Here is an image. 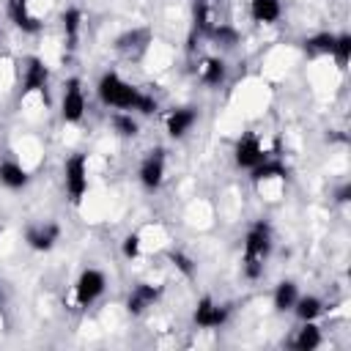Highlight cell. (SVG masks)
<instances>
[{"label":"cell","mask_w":351,"mask_h":351,"mask_svg":"<svg viewBox=\"0 0 351 351\" xmlns=\"http://www.w3.org/2000/svg\"><path fill=\"white\" fill-rule=\"evenodd\" d=\"M60 25H63V41H66V47L74 49L77 41H80V30H82V11L77 5H69L60 14Z\"/></svg>","instance_id":"20"},{"label":"cell","mask_w":351,"mask_h":351,"mask_svg":"<svg viewBox=\"0 0 351 351\" xmlns=\"http://www.w3.org/2000/svg\"><path fill=\"white\" fill-rule=\"evenodd\" d=\"M296 299H299V285L293 280H280L271 291V304L277 313H291Z\"/></svg>","instance_id":"21"},{"label":"cell","mask_w":351,"mask_h":351,"mask_svg":"<svg viewBox=\"0 0 351 351\" xmlns=\"http://www.w3.org/2000/svg\"><path fill=\"white\" fill-rule=\"evenodd\" d=\"M96 96L110 110H129V112H134L143 90L137 85H132L129 80H123L118 71H104L99 77V82H96Z\"/></svg>","instance_id":"1"},{"label":"cell","mask_w":351,"mask_h":351,"mask_svg":"<svg viewBox=\"0 0 351 351\" xmlns=\"http://www.w3.org/2000/svg\"><path fill=\"white\" fill-rule=\"evenodd\" d=\"M335 200H337V203H348V200H351V184H348V181L335 189Z\"/></svg>","instance_id":"31"},{"label":"cell","mask_w":351,"mask_h":351,"mask_svg":"<svg viewBox=\"0 0 351 351\" xmlns=\"http://www.w3.org/2000/svg\"><path fill=\"white\" fill-rule=\"evenodd\" d=\"M197 118H200V110H197V107H192V104L176 107V110H170V112L165 115V132H167L173 140H184V137L195 129Z\"/></svg>","instance_id":"13"},{"label":"cell","mask_w":351,"mask_h":351,"mask_svg":"<svg viewBox=\"0 0 351 351\" xmlns=\"http://www.w3.org/2000/svg\"><path fill=\"white\" fill-rule=\"evenodd\" d=\"M228 80V63L219 55H206L197 63V82L206 88H219Z\"/></svg>","instance_id":"14"},{"label":"cell","mask_w":351,"mask_h":351,"mask_svg":"<svg viewBox=\"0 0 351 351\" xmlns=\"http://www.w3.org/2000/svg\"><path fill=\"white\" fill-rule=\"evenodd\" d=\"M266 156H269V154H266V148H263V143H261V137H258L255 132L239 134V140H236V145H233V162H236V167L252 170V167L261 165Z\"/></svg>","instance_id":"9"},{"label":"cell","mask_w":351,"mask_h":351,"mask_svg":"<svg viewBox=\"0 0 351 351\" xmlns=\"http://www.w3.org/2000/svg\"><path fill=\"white\" fill-rule=\"evenodd\" d=\"M167 261H170L186 280H192V277L197 274V263H195V258L186 255V252H181V250H170V252H167Z\"/></svg>","instance_id":"26"},{"label":"cell","mask_w":351,"mask_h":351,"mask_svg":"<svg viewBox=\"0 0 351 351\" xmlns=\"http://www.w3.org/2000/svg\"><path fill=\"white\" fill-rule=\"evenodd\" d=\"M206 38H211L217 47H236L239 38H241V33H239L233 25H228V22H217V25L206 33Z\"/></svg>","instance_id":"24"},{"label":"cell","mask_w":351,"mask_h":351,"mask_svg":"<svg viewBox=\"0 0 351 351\" xmlns=\"http://www.w3.org/2000/svg\"><path fill=\"white\" fill-rule=\"evenodd\" d=\"M335 36L337 33H329V30H321V33H313V36H307L304 41H302V47H304V52L307 55H332V47H335Z\"/></svg>","instance_id":"23"},{"label":"cell","mask_w":351,"mask_h":351,"mask_svg":"<svg viewBox=\"0 0 351 351\" xmlns=\"http://www.w3.org/2000/svg\"><path fill=\"white\" fill-rule=\"evenodd\" d=\"M228 318H230V307L211 296H200L192 310V324L197 329H219L228 324Z\"/></svg>","instance_id":"7"},{"label":"cell","mask_w":351,"mask_h":351,"mask_svg":"<svg viewBox=\"0 0 351 351\" xmlns=\"http://www.w3.org/2000/svg\"><path fill=\"white\" fill-rule=\"evenodd\" d=\"M285 178H288V167L280 159H271V156H266L261 165H255L250 170V181L255 186H263V184H271V181H285Z\"/></svg>","instance_id":"15"},{"label":"cell","mask_w":351,"mask_h":351,"mask_svg":"<svg viewBox=\"0 0 351 351\" xmlns=\"http://www.w3.org/2000/svg\"><path fill=\"white\" fill-rule=\"evenodd\" d=\"M332 60L337 63V69H346L348 66V60H351V33H337L335 36Z\"/></svg>","instance_id":"25"},{"label":"cell","mask_w":351,"mask_h":351,"mask_svg":"<svg viewBox=\"0 0 351 351\" xmlns=\"http://www.w3.org/2000/svg\"><path fill=\"white\" fill-rule=\"evenodd\" d=\"M88 154L85 151H74L63 159V189L69 195V200L74 206L82 203V197L88 195Z\"/></svg>","instance_id":"2"},{"label":"cell","mask_w":351,"mask_h":351,"mask_svg":"<svg viewBox=\"0 0 351 351\" xmlns=\"http://www.w3.org/2000/svg\"><path fill=\"white\" fill-rule=\"evenodd\" d=\"M324 310H326V304H324V299L321 296H315V293H299V299L293 302V307H291V313L304 324V321H318L321 315H324Z\"/></svg>","instance_id":"18"},{"label":"cell","mask_w":351,"mask_h":351,"mask_svg":"<svg viewBox=\"0 0 351 351\" xmlns=\"http://www.w3.org/2000/svg\"><path fill=\"white\" fill-rule=\"evenodd\" d=\"M0 304H3V291H0Z\"/></svg>","instance_id":"32"},{"label":"cell","mask_w":351,"mask_h":351,"mask_svg":"<svg viewBox=\"0 0 351 351\" xmlns=\"http://www.w3.org/2000/svg\"><path fill=\"white\" fill-rule=\"evenodd\" d=\"M156 110H159V101H156V96L143 90V96H140V101H137V107H134V115H154Z\"/></svg>","instance_id":"30"},{"label":"cell","mask_w":351,"mask_h":351,"mask_svg":"<svg viewBox=\"0 0 351 351\" xmlns=\"http://www.w3.org/2000/svg\"><path fill=\"white\" fill-rule=\"evenodd\" d=\"M271 247H274L271 225L263 222V219H255L244 230V239H241V261H261V263H266L269 255H271Z\"/></svg>","instance_id":"4"},{"label":"cell","mask_w":351,"mask_h":351,"mask_svg":"<svg viewBox=\"0 0 351 351\" xmlns=\"http://www.w3.org/2000/svg\"><path fill=\"white\" fill-rule=\"evenodd\" d=\"M110 126H112V132H115L118 137H126V140L140 134V118H137L134 112H129V110H112Z\"/></svg>","instance_id":"22"},{"label":"cell","mask_w":351,"mask_h":351,"mask_svg":"<svg viewBox=\"0 0 351 351\" xmlns=\"http://www.w3.org/2000/svg\"><path fill=\"white\" fill-rule=\"evenodd\" d=\"M165 173H167V151L165 148H151L137 165V181L145 192H156L165 181Z\"/></svg>","instance_id":"5"},{"label":"cell","mask_w":351,"mask_h":351,"mask_svg":"<svg viewBox=\"0 0 351 351\" xmlns=\"http://www.w3.org/2000/svg\"><path fill=\"white\" fill-rule=\"evenodd\" d=\"M47 88H49V66L44 63V58L27 55L25 71H22V99H27L33 93L47 96Z\"/></svg>","instance_id":"8"},{"label":"cell","mask_w":351,"mask_h":351,"mask_svg":"<svg viewBox=\"0 0 351 351\" xmlns=\"http://www.w3.org/2000/svg\"><path fill=\"white\" fill-rule=\"evenodd\" d=\"M250 16L258 25H274L282 16V0H250Z\"/></svg>","instance_id":"19"},{"label":"cell","mask_w":351,"mask_h":351,"mask_svg":"<svg viewBox=\"0 0 351 351\" xmlns=\"http://www.w3.org/2000/svg\"><path fill=\"white\" fill-rule=\"evenodd\" d=\"M288 346H291L293 351H315V348L324 346V332H321V326H318L315 321H304V324L296 329V335L291 337Z\"/></svg>","instance_id":"16"},{"label":"cell","mask_w":351,"mask_h":351,"mask_svg":"<svg viewBox=\"0 0 351 351\" xmlns=\"http://www.w3.org/2000/svg\"><path fill=\"white\" fill-rule=\"evenodd\" d=\"M88 101H85V90H82V80L80 77H69L60 93V118L63 123H80L85 118Z\"/></svg>","instance_id":"6"},{"label":"cell","mask_w":351,"mask_h":351,"mask_svg":"<svg viewBox=\"0 0 351 351\" xmlns=\"http://www.w3.org/2000/svg\"><path fill=\"white\" fill-rule=\"evenodd\" d=\"M159 299H162V285H154V282H137V285L126 293L123 307H126L129 315H143V313H148Z\"/></svg>","instance_id":"12"},{"label":"cell","mask_w":351,"mask_h":351,"mask_svg":"<svg viewBox=\"0 0 351 351\" xmlns=\"http://www.w3.org/2000/svg\"><path fill=\"white\" fill-rule=\"evenodd\" d=\"M0 184L11 192H19L30 184V173L25 165H19L16 159H3L0 162Z\"/></svg>","instance_id":"17"},{"label":"cell","mask_w":351,"mask_h":351,"mask_svg":"<svg viewBox=\"0 0 351 351\" xmlns=\"http://www.w3.org/2000/svg\"><path fill=\"white\" fill-rule=\"evenodd\" d=\"M140 252H143V236H140L137 230L126 233V236H123V241H121V255H123L126 261H137V258H140Z\"/></svg>","instance_id":"28"},{"label":"cell","mask_w":351,"mask_h":351,"mask_svg":"<svg viewBox=\"0 0 351 351\" xmlns=\"http://www.w3.org/2000/svg\"><path fill=\"white\" fill-rule=\"evenodd\" d=\"M104 291H107V277H104V271L96 269V266H85V269L77 274L74 285H71V299H74V304H77L80 310H88V307H93V304L104 296Z\"/></svg>","instance_id":"3"},{"label":"cell","mask_w":351,"mask_h":351,"mask_svg":"<svg viewBox=\"0 0 351 351\" xmlns=\"http://www.w3.org/2000/svg\"><path fill=\"white\" fill-rule=\"evenodd\" d=\"M145 41H148V33L145 30H126V33H121L115 38V49L118 52H132V49L143 47Z\"/></svg>","instance_id":"27"},{"label":"cell","mask_w":351,"mask_h":351,"mask_svg":"<svg viewBox=\"0 0 351 351\" xmlns=\"http://www.w3.org/2000/svg\"><path fill=\"white\" fill-rule=\"evenodd\" d=\"M263 271H266V263H261V261H241V277H244L247 282L261 280Z\"/></svg>","instance_id":"29"},{"label":"cell","mask_w":351,"mask_h":351,"mask_svg":"<svg viewBox=\"0 0 351 351\" xmlns=\"http://www.w3.org/2000/svg\"><path fill=\"white\" fill-rule=\"evenodd\" d=\"M5 14L14 22V27L27 36L41 33V27H44L38 14H33V0H5Z\"/></svg>","instance_id":"11"},{"label":"cell","mask_w":351,"mask_h":351,"mask_svg":"<svg viewBox=\"0 0 351 351\" xmlns=\"http://www.w3.org/2000/svg\"><path fill=\"white\" fill-rule=\"evenodd\" d=\"M58 241H60V225L52 222V219L33 222V225L25 228V244L33 252H49V250H55Z\"/></svg>","instance_id":"10"}]
</instances>
